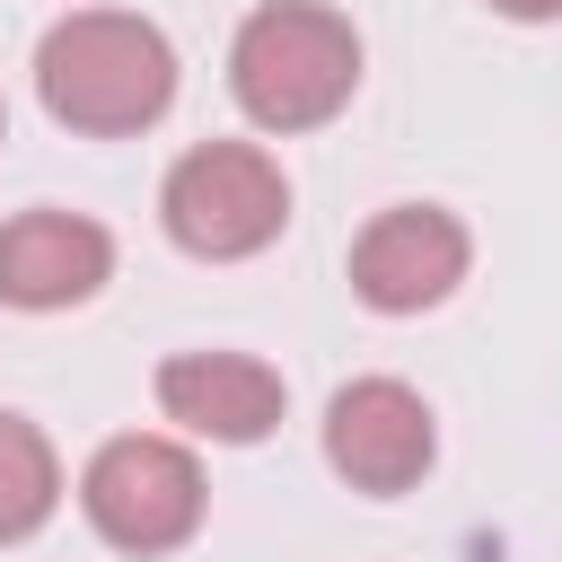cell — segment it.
Returning a JSON list of instances; mask_svg holds the SVG:
<instances>
[{
	"label": "cell",
	"mask_w": 562,
	"mask_h": 562,
	"mask_svg": "<svg viewBox=\"0 0 562 562\" xmlns=\"http://www.w3.org/2000/svg\"><path fill=\"white\" fill-rule=\"evenodd\" d=\"M35 97L53 123L123 140L176 105V44L132 9H70L35 44Z\"/></svg>",
	"instance_id": "cell-1"
},
{
	"label": "cell",
	"mask_w": 562,
	"mask_h": 562,
	"mask_svg": "<svg viewBox=\"0 0 562 562\" xmlns=\"http://www.w3.org/2000/svg\"><path fill=\"white\" fill-rule=\"evenodd\" d=\"M228 88L263 132H316L360 88V35H351V18H334L316 0H272L237 26Z\"/></svg>",
	"instance_id": "cell-2"
},
{
	"label": "cell",
	"mask_w": 562,
	"mask_h": 562,
	"mask_svg": "<svg viewBox=\"0 0 562 562\" xmlns=\"http://www.w3.org/2000/svg\"><path fill=\"white\" fill-rule=\"evenodd\" d=\"M167 237L202 263H237V255H263L290 220V176L255 149V140H202L167 167Z\"/></svg>",
	"instance_id": "cell-3"
},
{
	"label": "cell",
	"mask_w": 562,
	"mask_h": 562,
	"mask_svg": "<svg viewBox=\"0 0 562 562\" xmlns=\"http://www.w3.org/2000/svg\"><path fill=\"white\" fill-rule=\"evenodd\" d=\"M79 509L114 553H176L202 527V465L176 439H105L79 474Z\"/></svg>",
	"instance_id": "cell-4"
},
{
	"label": "cell",
	"mask_w": 562,
	"mask_h": 562,
	"mask_svg": "<svg viewBox=\"0 0 562 562\" xmlns=\"http://www.w3.org/2000/svg\"><path fill=\"white\" fill-rule=\"evenodd\" d=\"M430 448H439L430 404L404 378H351L325 404V465L351 492H413L430 474Z\"/></svg>",
	"instance_id": "cell-5"
},
{
	"label": "cell",
	"mask_w": 562,
	"mask_h": 562,
	"mask_svg": "<svg viewBox=\"0 0 562 562\" xmlns=\"http://www.w3.org/2000/svg\"><path fill=\"white\" fill-rule=\"evenodd\" d=\"M465 228L430 202H395L378 211L360 237H351V290L378 307V316H422L439 307L457 281H465Z\"/></svg>",
	"instance_id": "cell-6"
},
{
	"label": "cell",
	"mask_w": 562,
	"mask_h": 562,
	"mask_svg": "<svg viewBox=\"0 0 562 562\" xmlns=\"http://www.w3.org/2000/svg\"><path fill=\"white\" fill-rule=\"evenodd\" d=\"M114 272V237L79 211H18L0 228V299L9 307H79Z\"/></svg>",
	"instance_id": "cell-7"
},
{
	"label": "cell",
	"mask_w": 562,
	"mask_h": 562,
	"mask_svg": "<svg viewBox=\"0 0 562 562\" xmlns=\"http://www.w3.org/2000/svg\"><path fill=\"white\" fill-rule=\"evenodd\" d=\"M158 404H167V422L246 448V439H263V430L281 422L290 386H281V369H263L255 351H176V360L158 369Z\"/></svg>",
	"instance_id": "cell-8"
},
{
	"label": "cell",
	"mask_w": 562,
	"mask_h": 562,
	"mask_svg": "<svg viewBox=\"0 0 562 562\" xmlns=\"http://www.w3.org/2000/svg\"><path fill=\"white\" fill-rule=\"evenodd\" d=\"M61 501V457L26 413H0V544H26Z\"/></svg>",
	"instance_id": "cell-9"
},
{
	"label": "cell",
	"mask_w": 562,
	"mask_h": 562,
	"mask_svg": "<svg viewBox=\"0 0 562 562\" xmlns=\"http://www.w3.org/2000/svg\"><path fill=\"white\" fill-rule=\"evenodd\" d=\"M501 18H562V0H492Z\"/></svg>",
	"instance_id": "cell-10"
},
{
	"label": "cell",
	"mask_w": 562,
	"mask_h": 562,
	"mask_svg": "<svg viewBox=\"0 0 562 562\" xmlns=\"http://www.w3.org/2000/svg\"><path fill=\"white\" fill-rule=\"evenodd\" d=\"M0 132H9V114H0Z\"/></svg>",
	"instance_id": "cell-11"
}]
</instances>
